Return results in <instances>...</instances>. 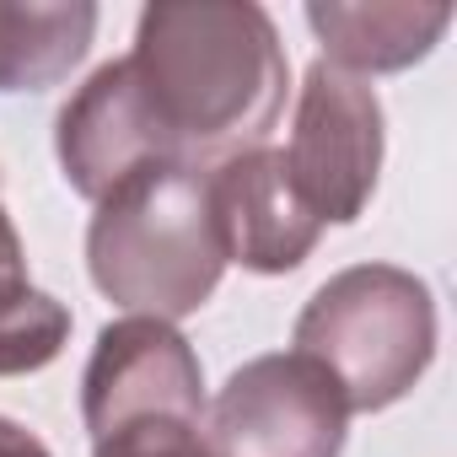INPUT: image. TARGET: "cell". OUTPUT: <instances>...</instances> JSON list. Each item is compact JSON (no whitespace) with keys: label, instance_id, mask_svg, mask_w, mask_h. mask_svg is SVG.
Listing matches in <instances>:
<instances>
[{"label":"cell","instance_id":"2","mask_svg":"<svg viewBox=\"0 0 457 457\" xmlns=\"http://www.w3.org/2000/svg\"><path fill=\"white\" fill-rule=\"evenodd\" d=\"M87 270L92 286L129 318L178 323L199 312L226 275L210 172L140 167L108 188L87 226Z\"/></svg>","mask_w":457,"mask_h":457},{"label":"cell","instance_id":"10","mask_svg":"<svg viewBox=\"0 0 457 457\" xmlns=\"http://www.w3.org/2000/svg\"><path fill=\"white\" fill-rule=\"evenodd\" d=\"M71 339V307L54 302L28 275L22 237L0 199V377H28L44 371Z\"/></svg>","mask_w":457,"mask_h":457},{"label":"cell","instance_id":"12","mask_svg":"<svg viewBox=\"0 0 457 457\" xmlns=\"http://www.w3.org/2000/svg\"><path fill=\"white\" fill-rule=\"evenodd\" d=\"M0 457H54L28 425H17V420H6L0 414Z\"/></svg>","mask_w":457,"mask_h":457},{"label":"cell","instance_id":"8","mask_svg":"<svg viewBox=\"0 0 457 457\" xmlns=\"http://www.w3.org/2000/svg\"><path fill=\"white\" fill-rule=\"evenodd\" d=\"M452 22V6H409V0H387V6H307V28L323 44V60L350 71V76H377V71H409L425 60Z\"/></svg>","mask_w":457,"mask_h":457},{"label":"cell","instance_id":"7","mask_svg":"<svg viewBox=\"0 0 457 457\" xmlns=\"http://www.w3.org/2000/svg\"><path fill=\"white\" fill-rule=\"evenodd\" d=\"M210 210L226 264L253 275H291L312 259L323 220L296 194L280 145H253L210 167Z\"/></svg>","mask_w":457,"mask_h":457},{"label":"cell","instance_id":"11","mask_svg":"<svg viewBox=\"0 0 457 457\" xmlns=\"http://www.w3.org/2000/svg\"><path fill=\"white\" fill-rule=\"evenodd\" d=\"M92 457H215L204 441V420L188 414H145L124 420L92 441Z\"/></svg>","mask_w":457,"mask_h":457},{"label":"cell","instance_id":"6","mask_svg":"<svg viewBox=\"0 0 457 457\" xmlns=\"http://www.w3.org/2000/svg\"><path fill=\"white\" fill-rule=\"evenodd\" d=\"M81 414H87L92 441L145 414L204 420V371H199L194 345L162 318L108 323L81 377Z\"/></svg>","mask_w":457,"mask_h":457},{"label":"cell","instance_id":"1","mask_svg":"<svg viewBox=\"0 0 457 457\" xmlns=\"http://www.w3.org/2000/svg\"><path fill=\"white\" fill-rule=\"evenodd\" d=\"M291 60L253 0H156L135 49L108 60L65 103V151L92 183L140 167H220L270 145Z\"/></svg>","mask_w":457,"mask_h":457},{"label":"cell","instance_id":"5","mask_svg":"<svg viewBox=\"0 0 457 457\" xmlns=\"http://www.w3.org/2000/svg\"><path fill=\"white\" fill-rule=\"evenodd\" d=\"M382 140H387L382 135V103H377L371 81L318 60L302 76L291 145L280 156H286L296 194L307 199V210L323 226L361 220V210L377 194Z\"/></svg>","mask_w":457,"mask_h":457},{"label":"cell","instance_id":"3","mask_svg":"<svg viewBox=\"0 0 457 457\" xmlns=\"http://www.w3.org/2000/svg\"><path fill=\"white\" fill-rule=\"evenodd\" d=\"M291 339L334 377L350 414H377L430 371L436 296L398 264H350L312 291Z\"/></svg>","mask_w":457,"mask_h":457},{"label":"cell","instance_id":"4","mask_svg":"<svg viewBox=\"0 0 457 457\" xmlns=\"http://www.w3.org/2000/svg\"><path fill=\"white\" fill-rule=\"evenodd\" d=\"M350 409L334 377L302 350L253 355L210 403L204 441L215 457H339Z\"/></svg>","mask_w":457,"mask_h":457},{"label":"cell","instance_id":"9","mask_svg":"<svg viewBox=\"0 0 457 457\" xmlns=\"http://www.w3.org/2000/svg\"><path fill=\"white\" fill-rule=\"evenodd\" d=\"M97 33V6L54 0V6H0V97L44 92L65 81Z\"/></svg>","mask_w":457,"mask_h":457}]
</instances>
